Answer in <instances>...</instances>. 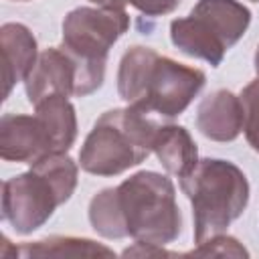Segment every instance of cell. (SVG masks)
<instances>
[{
    "label": "cell",
    "instance_id": "6da1fadb",
    "mask_svg": "<svg viewBox=\"0 0 259 259\" xmlns=\"http://www.w3.org/2000/svg\"><path fill=\"white\" fill-rule=\"evenodd\" d=\"M89 223L105 239L170 245L182 231L174 182L160 172L140 170L115 188L99 190L89 202Z\"/></svg>",
    "mask_w": 259,
    "mask_h": 259
},
{
    "label": "cell",
    "instance_id": "3957f363",
    "mask_svg": "<svg viewBox=\"0 0 259 259\" xmlns=\"http://www.w3.org/2000/svg\"><path fill=\"white\" fill-rule=\"evenodd\" d=\"M158 125L132 105L101 113L81 146L79 166L95 176H117L142 164L152 152Z\"/></svg>",
    "mask_w": 259,
    "mask_h": 259
},
{
    "label": "cell",
    "instance_id": "52a82bcc",
    "mask_svg": "<svg viewBox=\"0 0 259 259\" xmlns=\"http://www.w3.org/2000/svg\"><path fill=\"white\" fill-rule=\"evenodd\" d=\"M65 202L59 188L36 168L16 174L2 184V217L20 235L40 229L55 208Z\"/></svg>",
    "mask_w": 259,
    "mask_h": 259
},
{
    "label": "cell",
    "instance_id": "44dd1931",
    "mask_svg": "<svg viewBox=\"0 0 259 259\" xmlns=\"http://www.w3.org/2000/svg\"><path fill=\"white\" fill-rule=\"evenodd\" d=\"M251 2H259V0H251Z\"/></svg>",
    "mask_w": 259,
    "mask_h": 259
},
{
    "label": "cell",
    "instance_id": "8fae6325",
    "mask_svg": "<svg viewBox=\"0 0 259 259\" xmlns=\"http://www.w3.org/2000/svg\"><path fill=\"white\" fill-rule=\"evenodd\" d=\"M0 49L4 97H8L12 87L28 77L40 53L34 34L30 32L28 26L20 22H6L0 26Z\"/></svg>",
    "mask_w": 259,
    "mask_h": 259
},
{
    "label": "cell",
    "instance_id": "5b68a950",
    "mask_svg": "<svg viewBox=\"0 0 259 259\" xmlns=\"http://www.w3.org/2000/svg\"><path fill=\"white\" fill-rule=\"evenodd\" d=\"M251 22V10L239 0H198L190 14L170 22L172 45L188 57L219 67Z\"/></svg>",
    "mask_w": 259,
    "mask_h": 259
},
{
    "label": "cell",
    "instance_id": "ffe728a7",
    "mask_svg": "<svg viewBox=\"0 0 259 259\" xmlns=\"http://www.w3.org/2000/svg\"><path fill=\"white\" fill-rule=\"evenodd\" d=\"M255 71H257V77H259V45H257V51H255Z\"/></svg>",
    "mask_w": 259,
    "mask_h": 259
},
{
    "label": "cell",
    "instance_id": "4fadbf2b",
    "mask_svg": "<svg viewBox=\"0 0 259 259\" xmlns=\"http://www.w3.org/2000/svg\"><path fill=\"white\" fill-rule=\"evenodd\" d=\"M34 113L42 119L55 152H69L77 138V115L75 107L65 95L45 97L34 105Z\"/></svg>",
    "mask_w": 259,
    "mask_h": 259
},
{
    "label": "cell",
    "instance_id": "5bb4252c",
    "mask_svg": "<svg viewBox=\"0 0 259 259\" xmlns=\"http://www.w3.org/2000/svg\"><path fill=\"white\" fill-rule=\"evenodd\" d=\"M14 257H115L113 249L81 237H47L34 243H22L16 247Z\"/></svg>",
    "mask_w": 259,
    "mask_h": 259
},
{
    "label": "cell",
    "instance_id": "2e32d148",
    "mask_svg": "<svg viewBox=\"0 0 259 259\" xmlns=\"http://www.w3.org/2000/svg\"><path fill=\"white\" fill-rule=\"evenodd\" d=\"M186 257L190 255H200V257H208V255H221V257H247V249L235 239V237H229V235H217L212 239H206L204 243H198L192 251L184 253Z\"/></svg>",
    "mask_w": 259,
    "mask_h": 259
},
{
    "label": "cell",
    "instance_id": "30bf717a",
    "mask_svg": "<svg viewBox=\"0 0 259 259\" xmlns=\"http://www.w3.org/2000/svg\"><path fill=\"white\" fill-rule=\"evenodd\" d=\"M198 132L212 142H233L243 132V103L229 89L208 93L196 109Z\"/></svg>",
    "mask_w": 259,
    "mask_h": 259
},
{
    "label": "cell",
    "instance_id": "8992f818",
    "mask_svg": "<svg viewBox=\"0 0 259 259\" xmlns=\"http://www.w3.org/2000/svg\"><path fill=\"white\" fill-rule=\"evenodd\" d=\"M127 28L130 16L123 8L79 6L63 20L61 49L85 69L105 75L107 53Z\"/></svg>",
    "mask_w": 259,
    "mask_h": 259
},
{
    "label": "cell",
    "instance_id": "e0dca14e",
    "mask_svg": "<svg viewBox=\"0 0 259 259\" xmlns=\"http://www.w3.org/2000/svg\"><path fill=\"white\" fill-rule=\"evenodd\" d=\"M136 10L146 16H164L178 8L180 0H127Z\"/></svg>",
    "mask_w": 259,
    "mask_h": 259
},
{
    "label": "cell",
    "instance_id": "277c9868",
    "mask_svg": "<svg viewBox=\"0 0 259 259\" xmlns=\"http://www.w3.org/2000/svg\"><path fill=\"white\" fill-rule=\"evenodd\" d=\"M180 180V188L192 204L194 243L223 235L243 214L249 202V182L239 166L229 160L204 158Z\"/></svg>",
    "mask_w": 259,
    "mask_h": 259
},
{
    "label": "cell",
    "instance_id": "7402d4cb",
    "mask_svg": "<svg viewBox=\"0 0 259 259\" xmlns=\"http://www.w3.org/2000/svg\"><path fill=\"white\" fill-rule=\"evenodd\" d=\"M18 2H26V0H18Z\"/></svg>",
    "mask_w": 259,
    "mask_h": 259
},
{
    "label": "cell",
    "instance_id": "d6986e66",
    "mask_svg": "<svg viewBox=\"0 0 259 259\" xmlns=\"http://www.w3.org/2000/svg\"><path fill=\"white\" fill-rule=\"evenodd\" d=\"M89 2L99 8H123L127 4V0H89Z\"/></svg>",
    "mask_w": 259,
    "mask_h": 259
},
{
    "label": "cell",
    "instance_id": "9c48e42d",
    "mask_svg": "<svg viewBox=\"0 0 259 259\" xmlns=\"http://www.w3.org/2000/svg\"><path fill=\"white\" fill-rule=\"evenodd\" d=\"M47 154H55L51 136L42 119L22 113H6L0 119V156L6 162L34 164Z\"/></svg>",
    "mask_w": 259,
    "mask_h": 259
},
{
    "label": "cell",
    "instance_id": "7a4b0ae2",
    "mask_svg": "<svg viewBox=\"0 0 259 259\" xmlns=\"http://www.w3.org/2000/svg\"><path fill=\"white\" fill-rule=\"evenodd\" d=\"M206 83V75L184 63L156 53L150 47H130L117 69L119 97L162 119L178 117Z\"/></svg>",
    "mask_w": 259,
    "mask_h": 259
},
{
    "label": "cell",
    "instance_id": "ac0fdd59",
    "mask_svg": "<svg viewBox=\"0 0 259 259\" xmlns=\"http://www.w3.org/2000/svg\"><path fill=\"white\" fill-rule=\"evenodd\" d=\"M123 257H176L178 253H170L164 249V245H154V243H144V241H136L134 247L125 249L121 253Z\"/></svg>",
    "mask_w": 259,
    "mask_h": 259
},
{
    "label": "cell",
    "instance_id": "7c38bea8",
    "mask_svg": "<svg viewBox=\"0 0 259 259\" xmlns=\"http://www.w3.org/2000/svg\"><path fill=\"white\" fill-rule=\"evenodd\" d=\"M152 152L166 168V172L176 178L186 176L198 162V150L190 132L184 125H176V123L158 125Z\"/></svg>",
    "mask_w": 259,
    "mask_h": 259
},
{
    "label": "cell",
    "instance_id": "ba28073f",
    "mask_svg": "<svg viewBox=\"0 0 259 259\" xmlns=\"http://www.w3.org/2000/svg\"><path fill=\"white\" fill-rule=\"evenodd\" d=\"M103 85V77L79 65L61 47L45 49L28 77L24 79L26 97L32 105L51 95L85 97Z\"/></svg>",
    "mask_w": 259,
    "mask_h": 259
},
{
    "label": "cell",
    "instance_id": "9a60e30c",
    "mask_svg": "<svg viewBox=\"0 0 259 259\" xmlns=\"http://www.w3.org/2000/svg\"><path fill=\"white\" fill-rule=\"evenodd\" d=\"M243 103V132L249 146L259 152V77L243 87L241 91Z\"/></svg>",
    "mask_w": 259,
    "mask_h": 259
}]
</instances>
